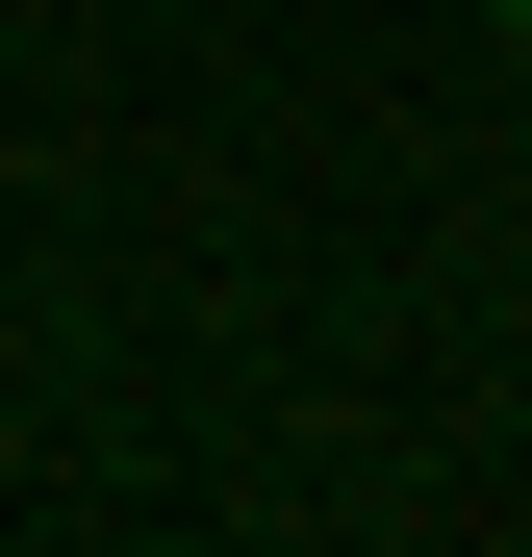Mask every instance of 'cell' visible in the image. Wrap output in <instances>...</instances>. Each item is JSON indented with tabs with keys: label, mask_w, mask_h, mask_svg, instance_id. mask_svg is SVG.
I'll return each instance as SVG.
<instances>
[{
	"label": "cell",
	"mask_w": 532,
	"mask_h": 557,
	"mask_svg": "<svg viewBox=\"0 0 532 557\" xmlns=\"http://www.w3.org/2000/svg\"><path fill=\"white\" fill-rule=\"evenodd\" d=\"M482 26H532V0H482Z\"/></svg>",
	"instance_id": "1"
}]
</instances>
